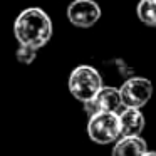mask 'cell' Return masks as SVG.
Returning a JSON list of instances; mask_svg holds the SVG:
<instances>
[{
	"mask_svg": "<svg viewBox=\"0 0 156 156\" xmlns=\"http://www.w3.org/2000/svg\"><path fill=\"white\" fill-rule=\"evenodd\" d=\"M14 34L19 44L42 49L52 37V20L42 9L30 7L22 10L14 22Z\"/></svg>",
	"mask_w": 156,
	"mask_h": 156,
	"instance_id": "1",
	"label": "cell"
},
{
	"mask_svg": "<svg viewBox=\"0 0 156 156\" xmlns=\"http://www.w3.org/2000/svg\"><path fill=\"white\" fill-rule=\"evenodd\" d=\"M146 151L148 146L141 136H121L116 141L111 156H143Z\"/></svg>",
	"mask_w": 156,
	"mask_h": 156,
	"instance_id": "8",
	"label": "cell"
},
{
	"mask_svg": "<svg viewBox=\"0 0 156 156\" xmlns=\"http://www.w3.org/2000/svg\"><path fill=\"white\" fill-rule=\"evenodd\" d=\"M102 89V77L92 66H77L69 76V91L77 101L86 102Z\"/></svg>",
	"mask_w": 156,
	"mask_h": 156,
	"instance_id": "2",
	"label": "cell"
},
{
	"mask_svg": "<svg viewBox=\"0 0 156 156\" xmlns=\"http://www.w3.org/2000/svg\"><path fill=\"white\" fill-rule=\"evenodd\" d=\"M96 108L98 111H106V112H121V109L124 108L122 104V98L119 89L111 87V86H102V89L98 92V96L94 98Z\"/></svg>",
	"mask_w": 156,
	"mask_h": 156,
	"instance_id": "7",
	"label": "cell"
},
{
	"mask_svg": "<svg viewBox=\"0 0 156 156\" xmlns=\"http://www.w3.org/2000/svg\"><path fill=\"white\" fill-rule=\"evenodd\" d=\"M87 134L98 144H111L121 138V122L118 112H96L89 118Z\"/></svg>",
	"mask_w": 156,
	"mask_h": 156,
	"instance_id": "3",
	"label": "cell"
},
{
	"mask_svg": "<svg viewBox=\"0 0 156 156\" xmlns=\"http://www.w3.org/2000/svg\"><path fill=\"white\" fill-rule=\"evenodd\" d=\"M121 136H139L144 129V116L138 108H122L119 112Z\"/></svg>",
	"mask_w": 156,
	"mask_h": 156,
	"instance_id": "6",
	"label": "cell"
},
{
	"mask_svg": "<svg viewBox=\"0 0 156 156\" xmlns=\"http://www.w3.org/2000/svg\"><path fill=\"white\" fill-rule=\"evenodd\" d=\"M67 19L76 27L89 29L101 19V7L94 0H74L67 7Z\"/></svg>",
	"mask_w": 156,
	"mask_h": 156,
	"instance_id": "5",
	"label": "cell"
},
{
	"mask_svg": "<svg viewBox=\"0 0 156 156\" xmlns=\"http://www.w3.org/2000/svg\"><path fill=\"white\" fill-rule=\"evenodd\" d=\"M143 156H156V151H146Z\"/></svg>",
	"mask_w": 156,
	"mask_h": 156,
	"instance_id": "11",
	"label": "cell"
},
{
	"mask_svg": "<svg viewBox=\"0 0 156 156\" xmlns=\"http://www.w3.org/2000/svg\"><path fill=\"white\" fill-rule=\"evenodd\" d=\"M136 14L144 25L156 27V0H139Z\"/></svg>",
	"mask_w": 156,
	"mask_h": 156,
	"instance_id": "9",
	"label": "cell"
},
{
	"mask_svg": "<svg viewBox=\"0 0 156 156\" xmlns=\"http://www.w3.org/2000/svg\"><path fill=\"white\" fill-rule=\"evenodd\" d=\"M124 108H138L148 104L153 96V84L146 77H129L119 87Z\"/></svg>",
	"mask_w": 156,
	"mask_h": 156,
	"instance_id": "4",
	"label": "cell"
},
{
	"mask_svg": "<svg viewBox=\"0 0 156 156\" xmlns=\"http://www.w3.org/2000/svg\"><path fill=\"white\" fill-rule=\"evenodd\" d=\"M15 55H17V61L22 62V64H32L34 59L37 57V49L20 44L17 49V52H15Z\"/></svg>",
	"mask_w": 156,
	"mask_h": 156,
	"instance_id": "10",
	"label": "cell"
}]
</instances>
